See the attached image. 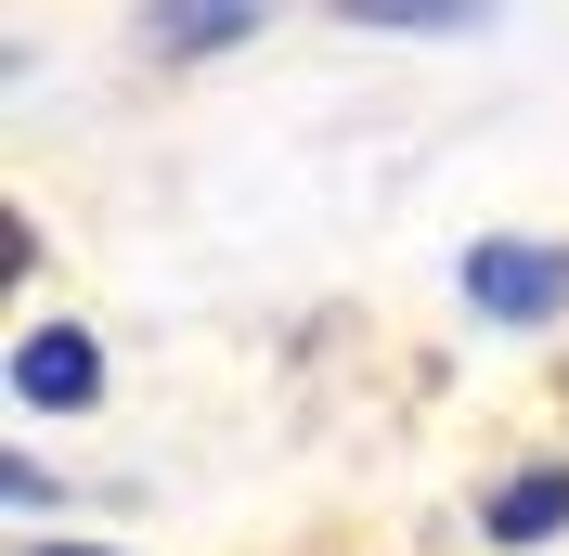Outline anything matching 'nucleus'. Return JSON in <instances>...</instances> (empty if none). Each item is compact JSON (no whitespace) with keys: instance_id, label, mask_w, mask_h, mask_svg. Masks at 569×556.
<instances>
[{"instance_id":"20e7f679","label":"nucleus","mask_w":569,"mask_h":556,"mask_svg":"<svg viewBox=\"0 0 569 556\" xmlns=\"http://www.w3.org/2000/svg\"><path fill=\"white\" fill-rule=\"evenodd\" d=\"M272 0H142V39L156 52H208V39H233V27H259Z\"/></svg>"},{"instance_id":"39448f33","label":"nucleus","mask_w":569,"mask_h":556,"mask_svg":"<svg viewBox=\"0 0 569 556\" xmlns=\"http://www.w3.org/2000/svg\"><path fill=\"white\" fill-rule=\"evenodd\" d=\"M350 27H440V39H466V27H492V0H337Z\"/></svg>"},{"instance_id":"7ed1b4c3","label":"nucleus","mask_w":569,"mask_h":556,"mask_svg":"<svg viewBox=\"0 0 569 556\" xmlns=\"http://www.w3.org/2000/svg\"><path fill=\"white\" fill-rule=\"evenodd\" d=\"M479 518H492V544H557V530H569V466H531V479H505Z\"/></svg>"},{"instance_id":"f03ea898","label":"nucleus","mask_w":569,"mask_h":556,"mask_svg":"<svg viewBox=\"0 0 569 556\" xmlns=\"http://www.w3.org/2000/svg\"><path fill=\"white\" fill-rule=\"evenodd\" d=\"M466 298L505 311V324H543L569 298V259H557V246H479V259H466Z\"/></svg>"},{"instance_id":"423d86ee","label":"nucleus","mask_w":569,"mask_h":556,"mask_svg":"<svg viewBox=\"0 0 569 556\" xmlns=\"http://www.w3.org/2000/svg\"><path fill=\"white\" fill-rule=\"evenodd\" d=\"M27 556H78V544H27Z\"/></svg>"},{"instance_id":"f257e3e1","label":"nucleus","mask_w":569,"mask_h":556,"mask_svg":"<svg viewBox=\"0 0 569 556\" xmlns=\"http://www.w3.org/2000/svg\"><path fill=\"white\" fill-rule=\"evenodd\" d=\"M13 401H27V415H91V401H104V349L78 337V324L13 337Z\"/></svg>"}]
</instances>
